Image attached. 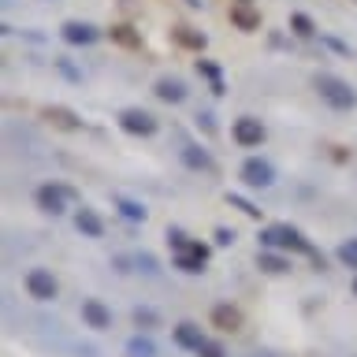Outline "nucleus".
I'll return each mask as SVG.
<instances>
[{"mask_svg": "<svg viewBox=\"0 0 357 357\" xmlns=\"http://www.w3.org/2000/svg\"><path fill=\"white\" fill-rule=\"evenodd\" d=\"M123 354L127 357H156V346L149 335H134V339H127V346H123Z\"/></svg>", "mask_w": 357, "mask_h": 357, "instance_id": "obj_21", "label": "nucleus"}, {"mask_svg": "<svg viewBox=\"0 0 357 357\" xmlns=\"http://www.w3.org/2000/svg\"><path fill=\"white\" fill-rule=\"evenodd\" d=\"M216 242H220V245H231V242H234V231H227V227H216Z\"/></svg>", "mask_w": 357, "mask_h": 357, "instance_id": "obj_29", "label": "nucleus"}, {"mask_svg": "<svg viewBox=\"0 0 357 357\" xmlns=\"http://www.w3.org/2000/svg\"><path fill=\"white\" fill-rule=\"evenodd\" d=\"M156 97L167 100V105H183V100H186V86L178 82V78H160V82H156Z\"/></svg>", "mask_w": 357, "mask_h": 357, "instance_id": "obj_17", "label": "nucleus"}, {"mask_svg": "<svg viewBox=\"0 0 357 357\" xmlns=\"http://www.w3.org/2000/svg\"><path fill=\"white\" fill-rule=\"evenodd\" d=\"M82 324L93 331H108L112 328V309L100 298H86L82 301Z\"/></svg>", "mask_w": 357, "mask_h": 357, "instance_id": "obj_9", "label": "nucleus"}, {"mask_svg": "<svg viewBox=\"0 0 357 357\" xmlns=\"http://www.w3.org/2000/svg\"><path fill=\"white\" fill-rule=\"evenodd\" d=\"M227 19H231V26H234V30H242V33L261 30V11H257L253 4H231Z\"/></svg>", "mask_w": 357, "mask_h": 357, "instance_id": "obj_10", "label": "nucleus"}, {"mask_svg": "<svg viewBox=\"0 0 357 357\" xmlns=\"http://www.w3.org/2000/svg\"><path fill=\"white\" fill-rule=\"evenodd\" d=\"M38 208L41 212H52V216H60V212L67 208V201L75 197V190L71 186H60V183H45V186H38Z\"/></svg>", "mask_w": 357, "mask_h": 357, "instance_id": "obj_4", "label": "nucleus"}, {"mask_svg": "<svg viewBox=\"0 0 357 357\" xmlns=\"http://www.w3.org/2000/svg\"><path fill=\"white\" fill-rule=\"evenodd\" d=\"M335 257H339V261H342L346 268H357V238L342 242V245H339V253H335Z\"/></svg>", "mask_w": 357, "mask_h": 357, "instance_id": "obj_26", "label": "nucleus"}, {"mask_svg": "<svg viewBox=\"0 0 357 357\" xmlns=\"http://www.w3.org/2000/svg\"><path fill=\"white\" fill-rule=\"evenodd\" d=\"M312 86H317L320 100H328L335 112H350L357 105V93L350 89V82H342V78H335V75H317Z\"/></svg>", "mask_w": 357, "mask_h": 357, "instance_id": "obj_2", "label": "nucleus"}, {"mask_svg": "<svg viewBox=\"0 0 357 357\" xmlns=\"http://www.w3.org/2000/svg\"><path fill=\"white\" fill-rule=\"evenodd\" d=\"M119 127L127 134H138V138H153V134H156V119L145 108H123L119 112Z\"/></svg>", "mask_w": 357, "mask_h": 357, "instance_id": "obj_6", "label": "nucleus"}, {"mask_svg": "<svg viewBox=\"0 0 357 357\" xmlns=\"http://www.w3.org/2000/svg\"><path fill=\"white\" fill-rule=\"evenodd\" d=\"M138 268H145V272H149V275H153V272H156V261H153V257H149V253H142V257H138Z\"/></svg>", "mask_w": 357, "mask_h": 357, "instance_id": "obj_30", "label": "nucleus"}, {"mask_svg": "<svg viewBox=\"0 0 357 357\" xmlns=\"http://www.w3.org/2000/svg\"><path fill=\"white\" fill-rule=\"evenodd\" d=\"M26 294L33 301H52L56 294H60V283H56V275L49 272V268H30L26 272Z\"/></svg>", "mask_w": 357, "mask_h": 357, "instance_id": "obj_3", "label": "nucleus"}, {"mask_svg": "<svg viewBox=\"0 0 357 357\" xmlns=\"http://www.w3.org/2000/svg\"><path fill=\"white\" fill-rule=\"evenodd\" d=\"M290 30H294L298 38H317V22H312L305 11H294V15H290Z\"/></svg>", "mask_w": 357, "mask_h": 357, "instance_id": "obj_23", "label": "nucleus"}, {"mask_svg": "<svg viewBox=\"0 0 357 357\" xmlns=\"http://www.w3.org/2000/svg\"><path fill=\"white\" fill-rule=\"evenodd\" d=\"M227 201H231V205H234V208H242V212H245V216H253V220H261V208H257V205H253V201H245L242 194H227Z\"/></svg>", "mask_w": 357, "mask_h": 357, "instance_id": "obj_27", "label": "nucleus"}, {"mask_svg": "<svg viewBox=\"0 0 357 357\" xmlns=\"http://www.w3.org/2000/svg\"><path fill=\"white\" fill-rule=\"evenodd\" d=\"M60 33H63V41H67V45H93V41L100 38V30H97V26H89V22H78V19L63 22Z\"/></svg>", "mask_w": 357, "mask_h": 357, "instance_id": "obj_11", "label": "nucleus"}, {"mask_svg": "<svg viewBox=\"0 0 357 357\" xmlns=\"http://www.w3.org/2000/svg\"><path fill=\"white\" fill-rule=\"evenodd\" d=\"M183 160H186V167H194V172H212V156L201 149V145H194V142L183 145Z\"/></svg>", "mask_w": 357, "mask_h": 357, "instance_id": "obj_19", "label": "nucleus"}, {"mask_svg": "<svg viewBox=\"0 0 357 357\" xmlns=\"http://www.w3.org/2000/svg\"><path fill=\"white\" fill-rule=\"evenodd\" d=\"M108 38H112V45H119V49H142V33L134 30V26H127V22L112 26V30H108Z\"/></svg>", "mask_w": 357, "mask_h": 357, "instance_id": "obj_16", "label": "nucleus"}, {"mask_svg": "<svg viewBox=\"0 0 357 357\" xmlns=\"http://www.w3.org/2000/svg\"><path fill=\"white\" fill-rule=\"evenodd\" d=\"M231 138L242 145V149H257V145L264 142V123L261 119H253V116H242V119H234V127H231Z\"/></svg>", "mask_w": 357, "mask_h": 357, "instance_id": "obj_7", "label": "nucleus"}, {"mask_svg": "<svg viewBox=\"0 0 357 357\" xmlns=\"http://www.w3.org/2000/svg\"><path fill=\"white\" fill-rule=\"evenodd\" d=\"M172 38L183 45V49H194V52H201V49L208 45V38H205L201 30H194V26H175V30H172Z\"/></svg>", "mask_w": 357, "mask_h": 357, "instance_id": "obj_20", "label": "nucleus"}, {"mask_svg": "<svg viewBox=\"0 0 357 357\" xmlns=\"http://www.w3.org/2000/svg\"><path fill=\"white\" fill-rule=\"evenodd\" d=\"M75 227L82 231L86 238H100V234H105V223H100V216H97L93 208H86V205L75 212Z\"/></svg>", "mask_w": 357, "mask_h": 357, "instance_id": "obj_13", "label": "nucleus"}, {"mask_svg": "<svg viewBox=\"0 0 357 357\" xmlns=\"http://www.w3.org/2000/svg\"><path fill=\"white\" fill-rule=\"evenodd\" d=\"M197 71L212 82V93H223V78H220V67L208 63V60H197Z\"/></svg>", "mask_w": 357, "mask_h": 357, "instance_id": "obj_25", "label": "nucleus"}, {"mask_svg": "<svg viewBox=\"0 0 357 357\" xmlns=\"http://www.w3.org/2000/svg\"><path fill=\"white\" fill-rule=\"evenodd\" d=\"M354 294H357V279H354Z\"/></svg>", "mask_w": 357, "mask_h": 357, "instance_id": "obj_32", "label": "nucleus"}, {"mask_svg": "<svg viewBox=\"0 0 357 357\" xmlns=\"http://www.w3.org/2000/svg\"><path fill=\"white\" fill-rule=\"evenodd\" d=\"M175 342L183 346V350H201L205 335H201V328L194 320H183V324H175Z\"/></svg>", "mask_w": 357, "mask_h": 357, "instance_id": "obj_14", "label": "nucleus"}, {"mask_svg": "<svg viewBox=\"0 0 357 357\" xmlns=\"http://www.w3.org/2000/svg\"><path fill=\"white\" fill-rule=\"evenodd\" d=\"M234 4H253V0H234Z\"/></svg>", "mask_w": 357, "mask_h": 357, "instance_id": "obj_31", "label": "nucleus"}, {"mask_svg": "<svg viewBox=\"0 0 357 357\" xmlns=\"http://www.w3.org/2000/svg\"><path fill=\"white\" fill-rule=\"evenodd\" d=\"M261 245H264V250H298V253L312 257L317 268H324V257L312 250V245L301 238V231H294L290 223H272V227H264L261 231Z\"/></svg>", "mask_w": 357, "mask_h": 357, "instance_id": "obj_1", "label": "nucleus"}, {"mask_svg": "<svg viewBox=\"0 0 357 357\" xmlns=\"http://www.w3.org/2000/svg\"><path fill=\"white\" fill-rule=\"evenodd\" d=\"M41 119H49L56 130H82V119H78L71 108H63V105H49V108H41Z\"/></svg>", "mask_w": 357, "mask_h": 357, "instance_id": "obj_12", "label": "nucleus"}, {"mask_svg": "<svg viewBox=\"0 0 357 357\" xmlns=\"http://www.w3.org/2000/svg\"><path fill=\"white\" fill-rule=\"evenodd\" d=\"M257 268H261V272H268V275H283V272H290V261H287L283 253L264 250V253H257Z\"/></svg>", "mask_w": 357, "mask_h": 357, "instance_id": "obj_18", "label": "nucleus"}, {"mask_svg": "<svg viewBox=\"0 0 357 357\" xmlns=\"http://www.w3.org/2000/svg\"><path fill=\"white\" fill-rule=\"evenodd\" d=\"M212 328H220V331H238V328H242V312L234 309V305H216V309H212Z\"/></svg>", "mask_w": 357, "mask_h": 357, "instance_id": "obj_15", "label": "nucleus"}, {"mask_svg": "<svg viewBox=\"0 0 357 357\" xmlns=\"http://www.w3.org/2000/svg\"><path fill=\"white\" fill-rule=\"evenodd\" d=\"M112 201H116V208H119V212H123V216H127V220H134V223H142L145 216H149L142 201H130V197H123V194H116Z\"/></svg>", "mask_w": 357, "mask_h": 357, "instance_id": "obj_22", "label": "nucleus"}, {"mask_svg": "<svg viewBox=\"0 0 357 357\" xmlns=\"http://www.w3.org/2000/svg\"><path fill=\"white\" fill-rule=\"evenodd\" d=\"M197 357H227V350H223L220 342L205 339V342H201V350H197Z\"/></svg>", "mask_w": 357, "mask_h": 357, "instance_id": "obj_28", "label": "nucleus"}, {"mask_svg": "<svg viewBox=\"0 0 357 357\" xmlns=\"http://www.w3.org/2000/svg\"><path fill=\"white\" fill-rule=\"evenodd\" d=\"M130 317H134V324H138V328H160V312L149 309V305H138Z\"/></svg>", "mask_w": 357, "mask_h": 357, "instance_id": "obj_24", "label": "nucleus"}, {"mask_svg": "<svg viewBox=\"0 0 357 357\" xmlns=\"http://www.w3.org/2000/svg\"><path fill=\"white\" fill-rule=\"evenodd\" d=\"M172 261H175V268H183V272L197 275V272H205V264H208V245H201V242L190 238V245H186V250H178Z\"/></svg>", "mask_w": 357, "mask_h": 357, "instance_id": "obj_8", "label": "nucleus"}, {"mask_svg": "<svg viewBox=\"0 0 357 357\" xmlns=\"http://www.w3.org/2000/svg\"><path fill=\"white\" fill-rule=\"evenodd\" d=\"M238 175H242V183L253 186V190H264V186L275 183V167L268 164V160H261V156H250V160L242 164Z\"/></svg>", "mask_w": 357, "mask_h": 357, "instance_id": "obj_5", "label": "nucleus"}]
</instances>
